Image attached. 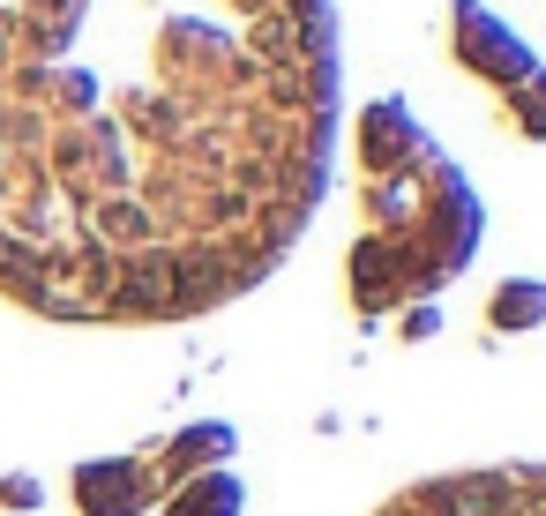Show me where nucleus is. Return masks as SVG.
I'll return each mask as SVG.
<instances>
[{
  "instance_id": "1",
  "label": "nucleus",
  "mask_w": 546,
  "mask_h": 516,
  "mask_svg": "<svg viewBox=\"0 0 546 516\" xmlns=\"http://www.w3.org/2000/svg\"><path fill=\"white\" fill-rule=\"evenodd\" d=\"M330 0H0V270L60 307L225 292L322 180Z\"/></svg>"
}]
</instances>
